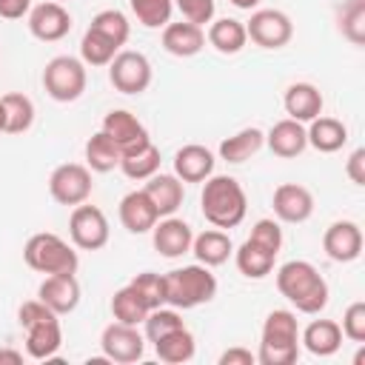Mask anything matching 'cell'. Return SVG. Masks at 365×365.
I'll use <instances>...</instances> for the list:
<instances>
[{
	"label": "cell",
	"instance_id": "obj_1",
	"mask_svg": "<svg viewBox=\"0 0 365 365\" xmlns=\"http://www.w3.org/2000/svg\"><path fill=\"white\" fill-rule=\"evenodd\" d=\"M277 291L299 311V314H319L328 305V282L308 259H291L277 268Z\"/></svg>",
	"mask_w": 365,
	"mask_h": 365
},
{
	"label": "cell",
	"instance_id": "obj_2",
	"mask_svg": "<svg viewBox=\"0 0 365 365\" xmlns=\"http://www.w3.org/2000/svg\"><path fill=\"white\" fill-rule=\"evenodd\" d=\"M200 208H202V217L214 228H237L245 220L248 197H245L242 185L234 177H228V174H211L208 180H202Z\"/></svg>",
	"mask_w": 365,
	"mask_h": 365
},
{
	"label": "cell",
	"instance_id": "obj_3",
	"mask_svg": "<svg viewBox=\"0 0 365 365\" xmlns=\"http://www.w3.org/2000/svg\"><path fill=\"white\" fill-rule=\"evenodd\" d=\"M299 359V322L288 308H274L259 331V365H294Z\"/></svg>",
	"mask_w": 365,
	"mask_h": 365
},
{
	"label": "cell",
	"instance_id": "obj_4",
	"mask_svg": "<svg viewBox=\"0 0 365 365\" xmlns=\"http://www.w3.org/2000/svg\"><path fill=\"white\" fill-rule=\"evenodd\" d=\"M163 277H165V305H171L177 311L205 305L217 297V277L202 262L174 268Z\"/></svg>",
	"mask_w": 365,
	"mask_h": 365
},
{
	"label": "cell",
	"instance_id": "obj_5",
	"mask_svg": "<svg viewBox=\"0 0 365 365\" xmlns=\"http://www.w3.org/2000/svg\"><path fill=\"white\" fill-rule=\"evenodd\" d=\"M23 259L31 271L37 274H77L80 268V257L74 251V245L51 231H40L31 234L23 245Z\"/></svg>",
	"mask_w": 365,
	"mask_h": 365
},
{
	"label": "cell",
	"instance_id": "obj_6",
	"mask_svg": "<svg viewBox=\"0 0 365 365\" xmlns=\"http://www.w3.org/2000/svg\"><path fill=\"white\" fill-rule=\"evenodd\" d=\"M86 83H88V74L80 57L57 54L43 68V88L57 103H74L77 97H83Z\"/></svg>",
	"mask_w": 365,
	"mask_h": 365
},
{
	"label": "cell",
	"instance_id": "obj_7",
	"mask_svg": "<svg viewBox=\"0 0 365 365\" xmlns=\"http://www.w3.org/2000/svg\"><path fill=\"white\" fill-rule=\"evenodd\" d=\"M68 237H71L74 248L100 251V248H106L111 228H108L106 214L97 205H88V200H86V202L74 205V211L68 217Z\"/></svg>",
	"mask_w": 365,
	"mask_h": 365
},
{
	"label": "cell",
	"instance_id": "obj_8",
	"mask_svg": "<svg viewBox=\"0 0 365 365\" xmlns=\"http://www.w3.org/2000/svg\"><path fill=\"white\" fill-rule=\"evenodd\" d=\"M94 182H91V168L80 163H63L51 171L48 177V194L60 205H80L91 197Z\"/></svg>",
	"mask_w": 365,
	"mask_h": 365
},
{
	"label": "cell",
	"instance_id": "obj_9",
	"mask_svg": "<svg viewBox=\"0 0 365 365\" xmlns=\"http://www.w3.org/2000/svg\"><path fill=\"white\" fill-rule=\"evenodd\" d=\"M151 63L143 51H117L108 63V80L120 94H143L151 86Z\"/></svg>",
	"mask_w": 365,
	"mask_h": 365
},
{
	"label": "cell",
	"instance_id": "obj_10",
	"mask_svg": "<svg viewBox=\"0 0 365 365\" xmlns=\"http://www.w3.org/2000/svg\"><path fill=\"white\" fill-rule=\"evenodd\" d=\"M245 34L259 48H282L294 37V23L279 9H257L251 11V20L245 23Z\"/></svg>",
	"mask_w": 365,
	"mask_h": 365
},
{
	"label": "cell",
	"instance_id": "obj_11",
	"mask_svg": "<svg viewBox=\"0 0 365 365\" xmlns=\"http://www.w3.org/2000/svg\"><path fill=\"white\" fill-rule=\"evenodd\" d=\"M100 348H103V359L108 362H120V365H131L137 359H143L145 354V336L137 331V325H125V322H111L103 328L100 334Z\"/></svg>",
	"mask_w": 365,
	"mask_h": 365
},
{
	"label": "cell",
	"instance_id": "obj_12",
	"mask_svg": "<svg viewBox=\"0 0 365 365\" xmlns=\"http://www.w3.org/2000/svg\"><path fill=\"white\" fill-rule=\"evenodd\" d=\"M29 31L43 43H57L71 31V14L63 3H37L29 9Z\"/></svg>",
	"mask_w": 365,
	"mask_h": 365
},
{
	"label": "cell",
	"instance_id": "obj_13",
	"mask_svg": "<svg viewBox=\"0 0 365 365\" xmlns=\"http://www.w3.org/2000/svg\"><path fill=\"white\" fill-rule=\"evenodd\" d=\"M100 131H106V134L114 140V145L120 148V154L137 151V148H143L145 143H151L148 128H145L131 111H125V108H111V111L103 117Z\"/></svg>",
	"mask_w": 365,
	"mask_h": 365
},
{
	"label": "cell",
	"instance_id": "obj_14",
	"mask_svg": "<svg viewBox=\"0 0 365 365\" xmlns=\"http://www.w3.org/2000/svg\"><path fill=\"white\" fill-rule=\"evenodd\" d=\"M271 205H274V217L279 222L299 225L314 214V194L299 182H282L274 188Z\"/></svg>",
	"mask_w": 365,
	"mask_h": 365
},
{
	"label": "cell",
	"instance_id": "obj_15",
	"mask_svg": "<svg viewBox=\"0 0 365 365\" xmlns=\"http://www.w3.org/2000/svg\"><path fill=\"white\" fill-rule=\"evenodd\" d=\"M191 240H194L191 225L185 220L174 217V214L171 217H160L154 222V228H151V242L160 251V257H165V259H177L182 254H188L191 251Z\"/></svg>",
	"mask_w": 365,
	"mask_h": 365
},
{
	"label": "cell",
	"instance_id": "obj_16",
	"mask_svg": "<svg viewBox=\"0 0 365 365\" xmlns=\"http://www.w3.org/2000/svg\"><path fill=\"white\" fill-rule=\"evenodd\" d=\"M322 248L334 262H354L362 254V228L354 220H336L325 228Z\"/></svg>",
	"mask_w": 365,
	"mask_h": 365
},
{
	"label": "cell",
	"instance_id": "obj_17",
	"mask_svg": "<svg viewBox=\"0 0 365 365\" xmlns=\"http://www.w3.org/2000/svg\"><path fill=\"white\" fill-rule=\"evenodd\" d=\"M37 299L46 302L57 317L71 314L80 305V282L74 274H48L37 288Z\"/></svg>",
	"mask_w": 365,
	"mask_h": 365
},
{
	"label": "cell",
	"instance_id": "obj_18",
	"mask_svg": "<svg viewBox=\"0 0 365 365\" xmlns=\"http://www.w3.org/2000/svg\"><path fill=\"white\" fill-rule=\"evenodd\" d=\"M120 222L128 234H148L154 228V222L160 220L154 202L148 200V194L140 188V191H128L123 200H120Z\"/></svg>",
	"mask_w": 365,
	"mask_h": 365
},
{
	"label": "cell",
	"instance_id": "obj_19",
	"mask_svg": "<svg viewBox=\"0 0 365 365\" xmlns=\"http://www.w3.org/2000/svg\"><path fill=\"white\" fill-rule=\"evenodd\" d=\"M163 48L174 57H194L205 48V31L197 23L180 20L163 26Z\"/></svg>",
	"mask_w": 365,
	"mask_h": 365
},
{
	"label": "cell",
	"instance_id": "obj_20",
	"mask_svg": "<svg viewBox=\"0 0 365 365\" xmlns=\"http://www.w3.org/2000/svg\"><path fill=\"white\" fill-rule=\"evenodd\" d=\"M282 106H285V114L297 123H311L314 117L322 114V91L314 86V83H291L285 88V97H282Z\"/></svg>",
	"mask_w": 365,
	"mask_h": 365
},
{
	"label": "cell",
	"instance_id": "obj_21",
	"mask_svg": "<svg viewBox=\"0 0 365 365\" xmlns=\"http://www.w3.org/2000/svg\"><path fill=\"white\" fill-rule=\"evenodd\" d=\"M265 145L282 157V160H291V157H299L305 148H308V137H305V123H297L291 117L274 123L265 134Z\"/></svg>",
	"mask_w": 365,
	"mask_h": 365
},
{
	"label": "cell",
	"instance_id": "obj_22",
	"mask_svg": "<svg viewBox=\"0 0 365 365\" xmlns=\"http://www.w3.org/2000/svg\"><path fill=\"white\" fill-rule=\"evenodd\" d=\"M214 154L200 145V143H188L182 148H177L174 154V174L182 180V182H202L214 174Z\"/></svg>",
	"mask_w": 365,
	"mask_h": 365
},
{
	"label": "cell",
	"instance_id": "obj_23",
	"mask_svg": "<svg viewBox=\"0 0 365 365\" xmlns=\"http://www.w3.org/2000/svg\"><path fill=\"white\" fill-rule=\"evenodd\" d=\"M143 191L148 194V200L154 202V208H157L160 217L177 214V208L182 205V197H185L182 180L177 174H160V171L154 177H148V182H145Z\"/></svg>",
	"mask_w": 365,
	"mask_h": 365
},
{
	"label": "cell",
	"instance_id": "obj_24",
	"mask_svg": "<svg viewBox=\"0 0 365 365\" xmlns=\"http://www.w3.org/2000/svg\"><path fill=\"white\" fill-rule=\"evenodd\" d=\"M63 345V328L57 317L40 319L26 328V354L31 359H51Z\"/></svg>",
	"mask_w": 365,
	"mask_h": 365
},
{
	"label": "cell",
	"instance_id": "obj_25",
	"mask_svg": "<svg viewBox=\"0 0 365 365\" xmlns=\"http://www.w3.org/2000/svg\"><path fill=\"white\" fill-rule=\"evenodd\" d=\"M299 342L314 356H334L342 345V328L334 319H314L299 331Z\"/></svg>",
	"mask_w": 365,
	"mask_h": 365
},
{
	"label": "cell",
	"instance_id": "obj_26",
	"mask_svg": "<svg viewBox=\"0 0 365 365\" xmlns=\"http://www.w3.org/2000/svg\"><path fill=\"white\" fill-rule=\"evenodd\" d=\"M305 137H308V145L317 148L319 154H334L339 151L345 143H348V128L342 120L336 117H314L305 128Z\"/></svg>",
	"mask_w": 365,
	"mask_h": 365
},
{
	"label": "cell",
	"instance_id": "obj_27",
	"mask_svg": "<svg viewBox=\"0 0 365 365\" xmlns=\"http://www.w3.org/2000/svg\"><path fill=\"white\" fill-rule=\"evenodd\" d=\"M191 254L197 257V262L217 268V265L228 262V257L234 254V242L222 228H208L191 240Z\"/></svg>",
	"mask_w": 365,
	"mask_h": 365
},
{
	"label": "cell",
	"instance_id": "obj_28",
	"mask_svg": "<svg viewBox=\"0 0 365 365\" xmlns=\"http://www.w3.org/2000/svg\"><path fill=\"white\" fill-rule=\"evenodd\" d=\"M234 262H237V271L248 279H262L274 271V262H277V254L268 251L265 245L254 242V240H245L237 251H234Z\"/></svg>",
	"mask_w": 365,
	"mask_h": 365
},
{
	"label": "cell",
	"instance_id": "obj_29",
	"mask_svg": "<svg viewBox=\"0 0 365 365\" xmlns=\"http://www.w3.org/2000/svg\"><path fill=\"white\" fill-rule=\"evenodd\" d=\"M205 40H208L220 54H240V51L245 48V43H248L245 23H242V20H234V17L211 20Z\"/></svg>",
	"mask_w": 365,
	"mask_h": 365
},
{
	"label": "cell",
	"instance_id": "obj_30",
	"mask_svg": "<svg viewBox=\"0 0 365 365\" xmlns=\"http://www.w3.org/2000/svg\"><path fill=\"white\" fill-rule=\"evenodd\" d=\"M262 145H265V131L257 128V125H248V128H240L237 134H231V137H225L220 143V160H225V163H245Z\"/></svg>",
	"mask_w": 365,
	"mask_h": 365
},
{
	"label": "cell",
	"instance_id": "obj_31",
	"mask_svg": "<svg viewBox=\"0 0 365 365\" xmlns=\"http://www.w3.org/2000/svg\"><path fill=\"white\" fill-rule=\"evenodd\" d=\"M154 345V354L160 362H168V365H182V362H191L194 354H197V342H194V334L182 325L165 336H160Z\"/></svg>",
	"mask_w": 365,
	"mask_h": 365
},
{
	"label": "cell",
	"instance_id": "obj_32",
	"mask_svg": "<svg viewBox=\"0 0 365 365\" xmlns=\"http://www.w3.org/2000/svg\"><path fill=\"white\" fill-rule=\"evenodd\" d=\"M3 103V134H23L34 125V103L31 97L20 94V91H11V94H3L0 97Z\"/></svg>",
	"mask_w": 365,
	"mask_h": 365
},
{
	"label": "cell",
	"instance_id": "obj_33",
	"mask_svg": "<svg viewBox=\"0 0 365 365\" xmlns=\"http://www.w3.org/2000/svg\"><path fill=\"white\" fill-rule=\"evenodd\" d=\"M120 148L114 145V140L106 131H97L86 140V165L97 174H108L114 168H120Z\"/></svg>",
	"mask_w": 365,
	"mask_h": 365
},
{
	"label": "cell",
	"instance_id": "obj_34",
	"mask_svg": "<svg viewBox=\"0 0 365 365\" xmlns=\"http://www.w3.org/2000/svg\"><path fill=\"white\" fill-rule=\"evenodd\" d=\"M160 148L154 143H145L143 148L137 151H128L120 157V171L128 177V180H148L160 171Z\"/></svg>",
	"mask_w": 365,
	"mask_h": 365
},
{
	"label": "cell",
	"instance_id": "obj_35",
	"mask_svg": "<svg viewBox=\"0 0 365 365\" xmlns=\"http://www.w3.org/2000/svg\"><path fill=\"white\" fill-rule=\"evenodd\" d=\"M111 314L117 322H125V325H140L145 317H148V305L137 297V291L131 285H123L114 291L111 297Z\"/></svg>",
	"mask_w": 365,
	"mask_h": 365
},
{
	"label": "cell",
	"instance_id": "obj_36",
	"mask_svg": "<svg viewBox=\"0 0 365 365\" xmlns=\"http://www.w3.org/2000/svg\"><path fill=\"white\" fill-rule=\"evenodd\" d=\"M88 29L100 31L103 37H108L117 48H123L128 43V34H131V23H128V17L120 9H103V11H97L91 17V26Z\"/></svg>",
	"mask_w": 365,
	"mask_h": 365
},
{
	"label": "cell",
	"instance_id": "obj_37",
	"mask_svg": "<svg viewBox=\"0 0 365 365\" xmlns=\"http://www.w3.org/2000/svg\"><path fill=\"white\" fill-rule=\"evenodd\" d=\"M117 51H120V48H117L108 37H103V34L94 31V29H86V34H83V40H80V60H83L86 66H108Z\"/></svg>",
	"mask_w": 365,
	"mask_h": 365
},
{
	"label": "cell",
	"instance_id": "obj_38",
	"mask_svg": "<svg viewBox=\"0 0 365 365\" xmlns=\"http://www.w3.org/2000/svg\"><path fill=\"white\" fill-rule=\"evenodd\" d=\"M128 6L137 23L145 29H163L174 14V0H128Z\"/></svg>",
	"mask_w": 365,
	"mask_h": 365
},
{
	"label": "cell",
	"instance_id": "obj_39",
	"mask_svg": "<svg viewBox=\"0 0 365 365\" xmlns=\"http://www.w3.org/2000/svg\"><path fill=\"white\" fill-rule=\"evenodd\" d=\"M143 325H145V334H143V336H145L148 342H157L160 336H165V334L182 328L185 322H182V317H180L177 308L160 305V308H151V311H148V317L143 319Z\"/></svg>",
	"mask_w": 365,
	"mask_h": 365
},
{
	"label": "cell",
	"instance_id": "obj_40",
	"mask_svg": "<svg viewBox=\"0 0 365 365\" xmlns=\"http://www.w3.org/2000/svg\"><path fill=\"white\" fill-rule=\"evenodd\" d=\"M128 285H131V288L137 291V297L148 305V311H151V308L165 305V277H163V274L143 271V274H137Z\"/></svg>",
	"mask_w": 365,
	"mask_h": 365
},
{
	"label": "cell",
	"instance_id": "obj_41",
	"mask_svg": "<svg viewBox=\"0 0 365 365\" xmlns=\"http://www.w3.org/2000/svg\"><path fill=\"white\" fill-rule=\"evenodd\" d=\"M339 29H342V34H345L354 46H362V40H365V6H362V0H351V3L342 9Z\"/></svg>",
	"mask_w": 365,
	"mask_h": 365
},
{
	"label": "cell",
	"instance_id": "obj_42",
	"mask_svg": "<svg viewBox=\"0 0 365 365\" xmlns=\"http://www.w3.org/2000/svg\"><path fill=\"white\" fill-rule=\"evenodd\" d=\"M342 336L345 339H351V342H365V302L362 299H356V302H351L348 308H345V314H342Z\"/></svg>",
	"mask_w": 365,
	"mask_h": 365
},
{
	"label": "cell",
	"instance_id": "obj_43",
	"mask_svg": "<svg viewBox=\"0 0 365 365\" xmlns=\"http://www.w3.org/2000/svg\"><path fill=\"white\" fill-rule=\"evenodd\" d=\"M248 240H254V242L265 245L268 251L279 254V248H282V228H279V220H268V217L257 220L254 228H251V234H248Z\"/></svg>",
	"mask_w": 365,
	"mask_h": 365
},
{
	"label": "cell",
	"instance_id": "obj_44",
	"mask_svg": "<svg viewBox=\"0 0 365 365\" xmlns=\"http://www.w3.org/2000/svg\"><path fill=\"white\" fill-rule=\"evenodd\" d=\"M174 6L180 9L182 20L188 23H197V26H205L214 20V0H174Z\"/></svg>",
	"mask_w": 365,
	"mask_h": 365
},
{
	"label": "cell",
	"instance_id": "obj_45",
	"mask_svg": "<svg viewBox=\"0 0 365 365\" xmlns=\"http://www.w3.org/2000/svg\"><path fill=\"white\" fill-rule=\"evenodd\" d=\"M345 174L351 177L354 185H365V151H362V148H356V151L348 157V163H345Z\"/></svg>",
	"mask_w": 365,
	"mask_h": 365
},
{
	"label": "cell",
	"instance_id": "obj_46",
	"mask_svg": "<svg viewBox=\"0 0 365 365\" xmlns=\"http://www.w3.org/2000/svg\"><path fill=\"white\" fill-rule=\"evenodd\" d=\"M254 362H257V354H251L248 348H240V345L220 354V365H254Z\"/></svg>",
	"mask_w": 365,
	"mask_h": 365
},
{
	"label": "cell",
	"instance_id": "obj_47",
	"mask_svg": "<svg viewBox=\"0 0 365 365\" xmlns=\"http://www.w3.org/2000/svg\"><path fill=\"white\" fill-rule=\"evenodd\" d=\"M31 9V0H0V17L3 20H20Z\"/></svg>",
	"mask_w": 365,
	"mask_h": 365
},
{
	"label": "cell",
	"instance_id": "obj_48",
	"mask_svg": "<svg viewBox=\"0 0 365 365\" xmlns=\"http://www.w3.org/2000/svg\"><path fill=\"white\" fill-rule=\"evenodd\" d=\"M0 362L20 365V362H23V354H20V351H14V348H0Z\"/></svg>",
	"mask_w": 365,
	"mask_h": 365
},
{
	"label": "cell",
	"instance_id": "obj_49",
	"mask_svg": "<svg viewBox=\"0 0 365 365\" xmlns=\"http://www.w3.org/2000/svg\"><path fill=\"white\" fill-rule=\"evenodd\" d=\"M231 3H234V6H237V9H248V11H251V9H257V6H259V0H231Z\"/></svg>",
	"mask_w": 365,
	"mask_h": 365
},
{
	"label": "cell",
	"instance_id": "obj_50",
	"mask_svg": "<svg viewBox=\"0 0 365 365\" xmlns=\"http://www.w3.org/2000/svg\"><path fill=\"white\" fill-rule=\"evenodd\" d=\"M3 123H6V117H3V103H0V134H3Z\"/></svg>",
	"mask_w": 365,
	"mask_h": 365
},
{
	"label": "cell",
	"instance_id": "obj_51",
	"mask_svg": "<svg viewBox=\"0 0 365 365\" xmlns=\"http://www.w3.org/2000/svg\"><path fill=\"white\" fill-rule=\"evenodd\" d=\"M54 3H66V0H54Z\"/></svg>",
	"mask_w": 365,
	"mask_h": 365
}]
</instances>
